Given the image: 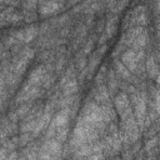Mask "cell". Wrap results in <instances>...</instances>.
<instances>
[{"instance_id":"obj_1","label":"cell","mask_w":160,"mask_h":160,"mask_svg":"<svg viewBox=\"0 0 160 160\" xmlns=\"http://www.w3.org/2000/svg\"><path fill=\"white\" fill-rule=\"evenodd\" d=\"M146 55H148L146 50H134V49L129 48L122 52V55L120 56V60L128 68V70L131 74H134L138 64L146 60Z\"/></svg>"},{"instance_id":"obj_2","label":"cell","mask_w":160,"mask_h":160,"mask_svg":"<svg viewBox=\"0 0 160 160\" xmlns=\"http://www.w3.org/2000/svg\"><path fill=\"white\" fill-rule=\"evenodd\" d=\"M102 151V142H101V139L96 140V141H92V142H89L86 145H82L80 146L79 149H76L74 151V155L71 156L72 159L75 160H84L86 158H89L90 155L92 154H96V152H100Z\"/></svg>"},{"instance_id":"obj_3","label":"cell","mask_w":160,"mask_h":160,"mask_svg":"<svg viewBox=\"0 0 160 160\" xmlns=\"http://www.w3.org/2000/svg\"><path fill=\"white\" fill-rule=\"evenodd\" d=\"M65 8V1H39L38 12L41 16H56Z\"/></svg>"},{"instance_id":"obj_4","label":"cell","mask_w":160,"mask_h":160,"mask_svg":"<svg viewBox=\"0 0 160 160\" xmlns=\"http://www.w3.org/2000/svg\"><path fill=\"white\" fill-rule=\"evenodd\" d=\"M86 96L94 99L99 105H102V104L112 100V98H111V95L108 90V86L105 84L100 85V86H95V85L91 86V89H90V91L88 92Z\"/></svg>"},{"instance_id":"obj_5","label":"cell","mask_w":160,"mask_h":160,"mask_svg":"<svg viewBox=\"0 0 160 160\" xmlns=\"http://www.w3.org/2000/svg\"><path fill=\"white\" fill-rule=\"evenodd\" d=\"M70 122H71V120H70L69 109H62V110H58L54 114V116H52L51 122H50L49 126L52 128V129H55V130H58V129H60V128H62L65 125H69Z\"/></svg>"},{"instance_id":"obj_6","label":"cell","mask_w":160,"mask_h":160,"mask_svg":"<svg viewBox=\"0 0 160 160\" xmlns=\"http://www.w3.org/2000/svg\"><path fill=\"white\" fill-rule=\"evenodd\" d=\"M120 15L114 14V12H106L105 14V30L104 32L109 39H111L116 31H118V25H119Z\"/></svg>"},{"instance_id":"obj_7","label":"cell","mask_w":160,"mask_h":160,"mask_svg":"<svg viewBox=\"0 0 160 160\" xmlns=\"http://www.w3.org/2000/svg\"><path fill=\"white\" fill-rule=\"evenodd\" d=\"M46 74H48V71H46L44 64H39V65H36L30 71V74L28 75V80L26 81H29L34 86H41V84H42Z\"/></svg>"},{"instance_id":"obj_8","label":"cell","mask_w":160,"mask_h":160,"mask_svg":"<svg viewBox=\"0 0 160 160\" xmlns=\"http://www.w3.org/2000/svg\"><path fill=\"white\" fill-rule=\"evenodd\" d=\"M112 104H114V108L118 112V115L120 116L124 111H126L129 108H131V104H130V99H129V95L124 91H119L114 99H112Z\"/></svg>"},{"instance_id":"obj_9","label":"cell","mask_w":160,"mask_h":160,"mask_svg":"<svg viewBox=\"0 0 160 160\" xmlns=\"http://www.w3.org/2000/svg\"><path fill=\"white\" fill-rule=\"evenodd\" d=\"M111 68L114 69L116 76L119 80H124V81H130L132 74L128 70V68L121 62L120 59H111Z\"/></svg>"},{"instance_id":"obj_10","label":"cell","mask_w":160,"mask_h":160,"mask_svg":"<svg viewBox=\"0 0 160 160\" xmlns=\"http://www.w3.org/2000/svg\"><path fill=\"white\" fill-rule=\"evenodd\" d=\"M146 60H145V68H146V74L148 78L151 80H155L156 76L160 74V65L158 64L156 59L151 52H146Z\"/></svg>"},{"instance_id":"obj_11","label":"cell","mask_w":160,"mask_h":160,"mask_svg":"<svg viewBox=\"0 0 160 160\" xmlns=\"http://www.w3.org/2000/svg\"><path fill=\"white\" fill-rule=\"evenodd\" d=\"M101 55L96 51V50H94L90 55H89V58H88V66H86V70H88V75H86V81H90L91 79H92V75H94V71L100 66V64H101Z\"/></svg>"},{"instance_id":"obj_12","label":"cell","mask_w":160,"mask_h":160,"mask_svg":"<svg viewBox=\"0 0 160 160\" xmlns=\"http://www.w3.org/2000/svg\"><path fill=\"white\" fill-rule=\"evenodd\" d=\"M119 79H118V76H116V74H115V71H114V69L110 66L109 68V70H108V76H106V86H108V90H109V92H110V95H111V98L114 99V96L120 91L119 90Z\"/></svg>"},{"instance_id":"obj_13","label":"cell","mask_w":160,"mask_h":160,"mask_svg":"<svg viewBox=\"0 0 160 160\" xmlns=\"http://www.w3.org/2000/svg\"><path fill=\"white\" fill-rule=\"evenodd\" d=\"M39 28L40 25L38 24H28L24 26V42L25 45H30L38 36H39Z\"/></svg>"},{"instance_id":"obj_14","label":"cell","mask_w":160,"mask_h":160,"mask_svg":"<svg viewBox=\"0 0 160 160\" xmlns=\"http://www.w3.org/2000/svg\"><path fill=\"white\" fill-rule=\"evenodd\" d=\"M72 61H74V65H75V69L78 71V74L80 71H82L86 66H88V55L84 54V51L80 49L79 51H76L74 55H72Z\"/></svg>"},{"instance_id":"obj_15","label":"cell","mask_w":160,"mask_h":160,"mask_svg":"<svg viewBox=\"0 0 160 160\" xmlns=\"http://www.w3.org/2000/svg\"><path fill=\"white\" fill-rule=\"evenodd\" d=\"M61 92H62V95H66V96L76 95V94L81 92V90H80V84H79L78 79H72V80L68 81V82L61 88Z\"/></svg>"},{"instance_id":"obj_16","label":"cell","mask_w":160,"mask_h":160,"mask_svg":"<svg viewBox=\"0 0 160 160\" xmlns=\"http://www.w3.org/2000/svg\"><path fill=\"white\" fill-rule=\"evenodd\" d=\"M108 70H109V64L104 62L100 65V69L98 70L95 78H94V85L95 86H100L106 84V76H108Z\"/></svg>"},{"instance_id":"obj_17","label":"cell","mask_w":160,"mask_h":160,"mask_svg":"<svg viewBox=\"0 0 160 160\" xmlns=\"http://www.w3.org/2000/svg\"><path fill=\"white\" fill-rule=\"evenodd\" d=\"M160 132V116L148 128V129H145L144 130V132H142V136H144V139L145 140H148V139H151V138H154V136H156Z\"/></svg>"},{"instance_id":"obj_18","label":"cell","mask_w":160,"mask_h":160,"mask_svg":"<svg viewBox=\"0 0 160 160\" xmlns=\"http://www.w3.org/2000/svg\"><path fill=\"white\" fill-rule=\"evenodd\" d=\"M14 56H18V58H20V59H22V60L30 62V61L35 58V49H34L32 46H30V45H25V46L21 49V51H20L18 55H14Z\"/></svg>"},{"instance_id":"obj_19","label":"cell","mask_w":160,"mask_h":160,"mask_svg":"<svg viewBox=\"0 0 160 160\" xmlns=\"http://www.w3.org/2000/svg\"><path fill=\"white\" fill-rule=\"evenodd\" d=\"M69 132H70V124L69 125H65L60 129L56 130V135H55V139L61 142V144H65L66 140H68V136H69Z\"/></svg>"},{"instance_id":"obj_20","label":"cell","mask_w":160,"mask_h":160,"mask_svg":"<svg viewBox=\"0 0 160 160\" xmlns=\"http://www.w3.org/2000/svg\"><path fill=\"white\" fill-rule=\"evenodd\" d=\"M35 140V136L32 135V132H22L19 135V142H20V148H25L26 145H29L31 141Z\"/></svg>"},{"instance_id":"obj_21","label":"cell","mask_w":160,"mask_h":160,"mask_svg":"<svg viewBox=\"0 0 160 160\" xmlns=\"http://www.w3.org/2000/svg\"><path fill=\"white\" fill-rule=\"evenodd\" d=\"M24 16V21L28 24H34V21L38 19L39 12L38 11H29V10H20Z\"/></svg>"},{"instance_id":"obj_22","label":"cell","mask_w":160,"mask_h":160,"mask_svg":"<svg viewBox=\"0 0 160 160\" xmlns=\"http://www.w3.org/2000/svg\"><path fill=\"white\" fill-rule=\"evenodd\" d=\"M95 44H96V41H95L94 39H91L90 36H88V39H86V41L84 42V45H82L81 50L84 51V54H85V55H90V54L94 51Z\"/></svg>"},{"instance_id":"obj_23","label":"cell","mask_w":160,"mask_h":160,"mask_svg":"<svg viewBox=\"0 0 160 160\" xmlns=\"http://www.w3.org/2000/svg\"><path fill=\"white\" fill-rule=\"evenodd\" d=\"M159 145H160V140H159V138H158V135H156V136H154V138H151V139L145 140L142 149H144V151H149V150H151V149H154V148H156V146H159Z\"/></svg>"},{"instance_id":"obj_24","label":"cell","mask_w":160,"mask_h":160,"mask_svg":"<svg viewBox=\"0 0 160 160\" xmlns=\"http://www.w3.org/2000/svg\"><path fill=\"white\" fill-rule=\"evenodd\" d=\"M94 32H96L98 35H101L105 30V16L104 15H100L99 19L95 21V26H94Z\"/></svg>"},{"instance_id":"obj_25","label":"cell","mask_w":160,"mask_h":160,"mask_svg":"<svg viewBox=\"0 0 160 160\" xmlns=\"http://www.w3.org/2000/svg\"><path fill=\"white\" fill-rule=\"evenodd\" d=\"M38 8H39V1H34V0L21 1V10H29V11H38Z\"/></svg>"},{"instance_id":"obj_26","label":"cell","mask_w":160,"mask_h":160,"mask_svg":"<svg viewBox=\"0 0 160 160\" xmlns=\"http://www.w3.org/2000/svg\"><path fill=\"white\" fill-rule=\"evenodd\" d=\"M130 2L129 1H115V5H114V8L109 11V12H114V14H118V15H120L121 14V11L129 5Z\"/></svg>"},{"instance_id":"obj_27","label":"cell","mask_w":160,"mask_h":160,"mask_svg":"<svg viewBox=\"0 0 160 160\" xmlns=\"http://www.w3.org/2000/svg\"><path fill=\"white\" fill-rule=\"evenodd\" d=\"M95 14H85L84 15V20H82V22L88 26V29L90 30L91 28L94 29V26H95Z\"/></svg>"},{"instance_id":"obj_28","label":"cell","mask_w":160,"mask_h":160,"mask_svg":"<svg viewBox=\"0 0 160 160\" xmlns=\"http://www.w3.org/2000/svg\"><path fill=\"white\" fill-rule=\"evenodd\" d=\"M151 100L154 101V104H155V109H156L158 114L160 115V89H159V88H158V90H156V92H155V96H154Z\"/></svg>"},{"instance_id":"obj_29","label":"cell","mask_w":160,"mask_h":160,"mask_svg":"<svg viewBox=\"0 0 160 160\" xmlns=\"http://www.w3.org/2000/svg\"><path fill=\"white\" fill-rule=\"evenodd\" d=\"M142 146H144V144L141 142V140H139V141H136V142H134V144H131V151H132V154H134V156H136L138 155V152L142 149Z\"/></svg>"},{"instance_id":"obj_30","label":"cell","mask_w":160,"mask_h":160,"mask_svg":"<svg viewBox=\"0 0 160 160\" xmlns=\"http://www.w3.org/2000/svg\"><path fill=\"white\" fill-rule=\"evenodd\" d=\"M84 160H106V158H105L104 152L100 151V152H96V154L90 155L89 158H86V159H84Z\"/></svg>"},{"instance_id":"obj_31","label":"cell","mask_w":160,"mask_h":160,"mask_svg":"<svg viewBox=\"0 0 160 160\" xmlns=\"http://www.w3.org/2000/svg\"><path fill=\"white\" fill-rule=\"evenodd\" d=\"M108 40H109V38L106 36V34H105V32H102L101 35H99V40H98L96 45H98V46L105 45V44H108Z\"/></svg>"},{"instance_id":"obj_32","label":"cell","mask_w":160,"mask_h":160,"mask_svg":"<svg viewBox=\"0 0 160 160\" xmlns=\"http://www.w3.org/2000/svg\"><path fill=\"white\" fill-rule=\"evenodd\" d=\"M10 152H9V150L6 149V148H4V146H1V149H0V160H5L6 158H8V155H9Z\"/></svg>"},{"instance_id":"obj_33","label":"cell","mask_w":160,"mask_h":160,"mask_svg":"<svg viewBox=\"0 0 160 160\" xmlns=\"http://www.w3.org/2000/svg\"><path fill=\"white\" fill-rule=\"evenodd\" d=\"M108 49H109V45H108V44H105V45L98 46V48H96V51H98V52H99V54L102 56V55H104V54L108 51Z\"/></svg>"},{"instance_id":"obj_34","label":"cell","mask_w":160,"mask_h":160,"mask_svg":"<svg viewBox=\"0 0 160 160\" xmlns=\"http://www.w3.org/2000/svg\"><path fill=\"white\" fill-rule=\"evenodd\" d=\"M134 160H146V158H145V151H144V149H141L139 152H138V155L134 158Z\"/></svg>"},{"instance_id":"obj_35","label":"cell","mask_w":160,"mask_h":160,"mask_svg":"<svg viewBox=\"0 0 160 160\" xmlns=\"http://www.w3.org/2000/svg\"><path fill=\"white\" fill-rule=\"evenodd\" d=\"M18 158H19V152L18 151H12V152H10L8 155V158L5 160H18Z\"/></svg>"}]
</instances>
